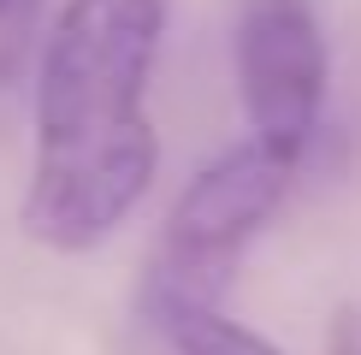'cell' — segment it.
Listing matches in <instances>:
<instances>
[{
  "label": "cell",
  "mask_w": 361,
  "mask_h": 355,
  "mask_svg": "<svg viewBox=\"0 0 361 355\" xmlns=\"http://www.w3.org/2000/svg\"><path fill=\"white\" fill-rule=\"evenodd\" d=\"M166 36V0H66L36 59V160L24 237L89 255L137 213L160 172L148 77Z\"/></svg>",
  "instance_id": "6da1fadb"
},
{
  "label": "cell",
  "mask_w": 361,
  "mask_h": 355,
  "mask_svg": "<svg viewBox=\"0 0 361 355\" xmlns=\"http://www.w3.org/2000/svg\"><path fill=\"white\" fill-rule=\"evenodd\" d=\"M302 154L249 137L225 148L219 160H207L202 172L184 184V196L172 201L166 231H160V266L148 296H195V302H219V285L231 278V266L243 261V249L273 225L296 184Z\"/></svg>",
  "instance_id": "7a4b0ae2"
},
{
  "label": "cell",
  "mask_w": 361,
  "mask_h": 355,
  "mask_svg": "<svg viewBox=\"0 0 361 355\" xmlns=\"http://www.w3.org/2000/svg\"><path fill=\"white\" fill-rule=\"evenodd\" d=\"M326 36L314 0H249L237 24V89L249 130L284 154H308L326 107Z\"/></svg>",
  "instance_id": "3957f363"
},
{
  "label": "cell",
  "mask_w": 361,
  "mask_h": 355,
  "mask_svg": "<svg viewBox=\"0 0 361 355\" xmlns=\"http://www.w3.org/2000/svg\"><path fill=\"white\" fill-rule=\"evenodd\" d=\"M148 302L178 355H284L243 320H231L219 302H195V296H148Z\"/></svg>",
  "instance_id": "277c9868"
},
{
  "label": "cell",
  "mask_w": 361,
  "mask_h": 355,
  "mask_svg": "<svg viewBox=\"0 0 361 355\" xmlns=\"http://www.w3.org/2000/svg\"><path fill=\"white\" fill-rule=\"evenodd\" d=\"M42 0H0V83H12L30 59V24Z\"/></svg>",
  "instance_id": "5b68a950"
},
{
  "label": "cell",
  "mask_w": 361,
  "mask_h": 355,
  "mask_svg": "<svg viewBox=\"0 0 361 355\" xmlns=\"http://www.w3.org/2000/svg\"><path fill=\"white\" fill-rule=\"evenodd\" d=\"M326 355H361V308H338V314H332Z\"/></svg>",
  "instance_id": "8992f818"
}]
</instances>
